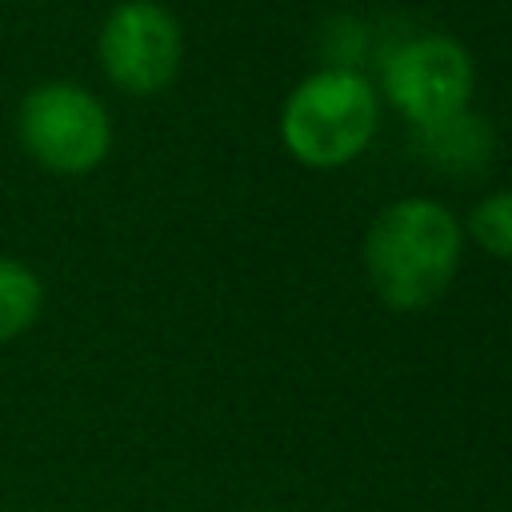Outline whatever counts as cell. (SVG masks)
Wrapping results in <instances>:
<instances>
[{"mask_svg": "<svg viewBox=\"0 0 512 512\" xmlns=\"http://www.w3.org/2000/svg\"><path fill=\"white\" fill-rule=\"evenodd\" d=\"M416 144L444 172H476L492 156V132L468 108L456 112V116H448V120H436V124L416 128Z\"/></svg>", "mask_w": 512, "mask_h": 512, "instance_id": "6", "label": "cell"}, {"mask_svg": "<svg viewBox=\"0 0 512 512\" xmlns=\"http://www.w3.org/2000/svg\"><path fill=\"white\" fill-rule=\"evenodd\" d=\"M376 116V92L360 72L320 68L284 100L280 140L304 168H340L368 148Z\"/></svg>", "mask_w": 512, "mask_h": 512, "instance_id": "2", "label": "cell"}, {"mask_svg": "<svg viewBox=\"0 0 512 512\" xmlns=\"http://www.w3.org/2000/svg\"><path fill=\"white\" fill-rule=\"evenodd\" d=\"M16 132L24 152L56 176H84L100 168L112 148L108 108L88 88L68 80H44L28 88L16 112Z\"/></svg>", "mask_w": 512, "mask_h": 512, "instance_id": "3", "label": "cell"}, {"mask_svg": "<svg viewBox=\"0 0 512 512\" xmlns=\"http://www.w3.org/2000/svg\"><path fill=\"white\" fill-rule=\"evenodd\" d=\"M464 232L456 216L424 196L388 204L364 236V268L372 292L396 308L416 312L444 296L456 276Z\"/></svg>", "mask_w": 512, "mask_h": 512, "instance_id": "1", "label": "cell"}, {"mask_svg": "<svg viewBox=\"0 0 512 512\" xmlns=\"http://www.w3.org/2000/svg\"><path fill=\"white\" fill-rule=\"evenodd\" d=\"M388 104L416 128L448 120L468 108L472 96V56L460 40L428 32L400 44L384 64Z\"/></svg>", "mask_w": 512, "mask_h": 512, "instance_id": "5", "label": "cell"}, {"mask_svg": "<svg viewBox=\"0 0 512 512\" xmlns=\"http://www.w3.org/2000/svg\"><path fill=\"white\" fill-rule=\"evenodd\" d=\"M468 232L488 256L512 260V192L484 196L468 216Z\"/></svg>", "mask_w": 512, "mask_h": 512, "instance_id": "8", "label": "cell"}, {"mask_svg": "<svg viewBox=\"0 0 512 512\" xmlns=\"http://www.w3.org/2000/svg\"><path fill=\"white\" fill-rule=\"evenodd\" d=\"M40 308H44L40 276L20 260L0 256V344L24 336L36 324Z\"/></svg>", "mask_w": 512, "mask_h": 512, "instance_id": "7", "label": "cell"}, {"mask_svg": "<svg viewBox=\"0 0 512 512\" xmlns=\"http://www.w3.org/2000/svg\"><path fill=\"white\" fill-rule=\"evenodd\" d=\"M180 24L156 0L116 4L96 36V56L104 76L132 96H152L172 84L180 68Z\"/></svg>", "mask_w": 512, "mask_h": 512, "instance_id": "4", "label": "cell"}]
</instances>
